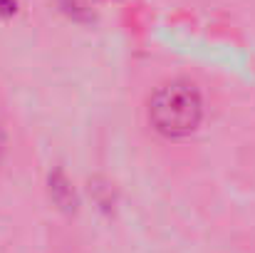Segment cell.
<instances>
[{"mask_svg": "<svg viewBox=\"0 0 255 253\" xmlns=\"http://www.w3.org/2000/svg\"><path fill=\"white\" fill-rule=\"evenodd\" d=\"M203 92L186 77H173L156 84L146 97V124L149 129L169 142L191 137L203 122Z\"/></svg>", "mask_w": 255, "mask_h": 253, "instance_id": "6da1fadb", "label": "cell"}, {"mask_svg": "<svg viewBox=\"0 0 255 253\" xmlns=\"http://www.w3.org/2000/svg\"><path fill=\"white\" fill-rule=\"evenodd\" d=\"M7 147H10V142H7V132H5V127L0 124V169H2L5 159H7Z\"/></svg>", "mask_w": 255, "mask_h": 253, "instance_id": "7a4b0ae2", "label": "cell"}]
</instances>
